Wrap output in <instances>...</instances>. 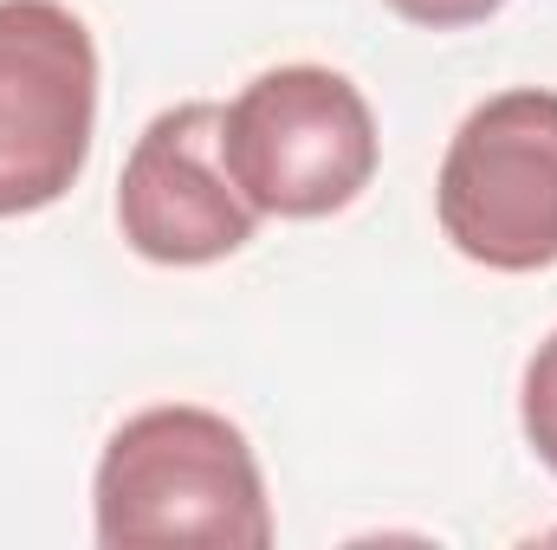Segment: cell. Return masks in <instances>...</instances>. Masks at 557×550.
Masks as SVG:
<instances>
[{
    "instance_id": "4",
    "label": "cell",
    "mask_w": 557,
    "mask_h": 550,
    "mask_svg": "<svg viewBox=\"0 0 557 550\" xmlns=\"http://www.w3.org/2000/svg\"><path fill=\"white\" fill-rule=\"evenodd\" d=\"M98 46L59 0H0V221L39 214L91 162Z\"/></svg>"
},
{
    "instance_id": "7",
    "label": "cell",
    "mask_w": 557,
    "mask_h": 550,
    "mask_svg": "<svg viewBox=\"0 0 557 550\" xmlns=\"http://www.w3.org/2000/svg\"><path fill=\"white\" fill-rule=\"evenodd\" d=\"M403 20H416V26H434V33H454V26H480V20H493L506 0H389Z\"/></svg>"
},
{
    "instance_id": "3",
    "label": "cell",
    "mask_w": 557,
    "mask_h": 550,
    "mask_svg": "<svg viewBox=\"0 0 557 550\" xmlns=\"http://www.w3.org/2000/svg\"><path fill=\"white\" fill-rule=\"evenodd\" d=\"M441 234L486 273L557 266V91L519 85L467 111L434 182Z\"/></svg>"
},
{
    "instance_id": "2",
    "label": "cell",
    "mask_w": 557,
    "mask_h": 550,
    "mask_svg": "<svg viewBox=\"0 0 557 550\" xmlns=\"http://www.w3.org/2000/svg\"><path fill=\"white\" fill-rule=\"evenodd\" d=\"M376 117L370 98L331 65H273L260 72L221 124V162L234 188L278 221H318L350 208L376 175Z\"/></svg>"
},
{
    "instance_id": "6",
    "label": "cell",
    "mask_w": 557,
    "mask_h": 550,
    "mask_svg": "<svg viewBox=\"0 0 557 550\" xmlns=\"http://www.w3.org/2000/svg\"><path fill=\"white\" fill-rule=\"evenodd\" d=\"M519 421L532 453L557 473V330L539 343V357L525 363V396H519Z\"/></svg>"
},
{
    "instance_id": "1",
    "label": "cell",
    "mask_w": 557,
    "mask_h": 550,
    "mask_svg": "<svg viewBox=\"0 0 557 550\" xmlns=\"http://www.w3.org/2000/svg\"><path fill=\"white\" fill-rule=\"evenodd\" d=\"M98 545H214L267 550L273 505L247 434L214 409H143L131 414L91 479Z\"/></svg>"
},
{
    "instance_id": "5",
    "label": "cell",
    "mask_w": 557,
    "mask_h": 550,
    "mask_svg": "<svg viewBox=\"0 0 557 550\" xmlns=\"http://www.w3.org/2000/svg\"><path fill=\"white\" fill-rule=\"evenodd\" d=\"M227 104H175L149 117L124 182H117V227L156 266H214L240 253L260 227V208L234 188L221 162Z\"/></svg>"
}]
</instances>
